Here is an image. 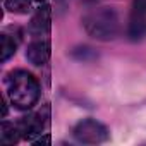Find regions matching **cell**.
I'll return each mask as SVG.
<instances>
[{
    "instance_id": "6da1fadb",
    "label": "cell",
    "mask_w": 146,
    "mask_h": 146,
    "mask_svg": "<svg viewBox=\"0 0 146 146\" xmlns=\"http://www.w3.org/2000/svg\"><path fill=\"white\" fill-rule=\"evenodd\" d=\"M7 95L16 108L29 110L40 100V83L28 70H12L7 76Z\"/></svg>"
},
{
    "instance_id": "7a4b0ae2",
    "label": "cell",
    "mask_w": 146,
    "mask_h": 146,
    "mask_svg": "<svg viewBox=\"0 0 146 146\" xmlns=\"http://www.w3.org/2000/svg\"><path fill=\"white\" fill-rule=\"evenodd\" d=\"M84 31L100 41H110L119 35V14L112 7H96L83 16Z\"/></svg>"
},
{
    "instance_id": "3957f363",
    "label": "cell",
    "mask_w": 146,
    "mask_h": 146,
    "mask_svg": "<svg viewBox=\"0 0 146 146\" xmlns=\"http://www.w3.org/2000/svg\"><path fill=\"white\" fill-rule=\"evenodd\" d=\"M72 136L81 144H102L110 139V132L107 125H103L96 119L79 120L74 125V129H72Z\"/></svg>"
},
{
    "instance_id": "277c9868",
    "label": "cell",
    "mask_w": 146,
    "mask_h": 146,
    "mask_svg": "<svg viewBox=\"0 0 146 146\" xmlns=\"http://www.w3.org/2000/svg\"><path fill=\"white\" fill-rule=\"evenodd\" d=\"M146 35V2L134 0L129 23H127V38L131 41H139Z\"/></svg>"
},
{
    "instance_id": "5b68a950",
    "label": "cell",
    "mask_w": 146,
    "mask_h": 146,
    "mask_svg": "<svg viewBox=\"0 0 146 146\" xmlns=\"http://www.w3.org/2000/svg\"><path fill=\"white\" fill-rule=\"evenodd\" d=\"M46 122H48V107H45L43 112L40 110V112H35V113H29V115L23 117L17 122V125H19L21 136L24 139H33L35 136L41 134Z\"/></svg>"
},
{
    "instance_id": "8992f818",
    "label": "cell",
    "mask_w": 146,
    "mask_h": 146,
    "mask_svg": "<svg viewBox=\"0 0 146 146\" xmlns=\"http://www.w3.org/2000/svg\"><path fill=\"white\" fill-rule=\"evenodd\" d=\"M50 23H52V12H50V7H48V5H43V7H40V9L33 14L28 29H29V33H31L33 36H41V35L48 33V29H50Z\"/></svg>"
},
{
    "instance_id": "52a82bcc",
    "label": "cell",
    "mask_w": 146,
    "mask_h": 146,
    "mask_svg": "<svg viewBox=\"0 0 146 146\" xmlns=\"http://www.w3.org/2000/svg\"><path fill=\"white\" fill-rule=\"evenodd\" d=\"M26 58L29 60V64H33L36 67L45 65L50 58V43L43 41V40L29 43V46L26 50Z\"/></svg>"
},
{
    "instance_id": "ba28073f",
    "label": "cell",
    "mask_w": 146,
    "mask_h": 146,
    "mask_svg": "<svg viewBox=\"0 0 146 146\" xmlns=\"http://www.w3.org/2000/svg\"><path fill=\"white\" fill-rule=\"evenodd\" d=\"M21 137L23 136H21V131H19L17 124H11L7 120L2 122V125H0V143L2 144H7V146L16 144V143H19Z\"/></svg>"
},
{
    "instance_id": "9c48e42d",
    "label": "cell",
    "mask_w": 146,
    "mask_h": 146,
    "mask_svg": "<svg viewBox=\"0 0 146 146\" xmlns=\"http://www.w3.org/2000/svg\"><path fill=\"white\" fill-rule=\"evenodd\" d=\"M17 50V41L11 38L9 35H0V62H7L11 57H14Z\"/></svg>"
},
{
    "instance_id": "30bf717a",
    "label": "cell",
    "mask_w": 146,
    "mask_h": 146,
    "mask_svg": "<svg viewBox=\"0 0 146 146\" xmlns=\"http://www.w3.org/2000/svg\"><path fill=\"white\" fill-rule=\"evenodd\" d=\"M31 0H4V7L14 14H26L29 11Z\"/></svg>"
},
{
    "instance_id": "8fae6325",
    "label": "cell",
    "mask_w": 146,
    "mask_h": 146,
    "mask_svg": "<svg viewBox=\"0 0 146 146\" xmlns=\"http://www.w3.org/2000/svg\"><path fill=\"white\" fill-rule=\"evenodd\" d=\"M33 144H36V146H40V144H50V136H43L40 139H35Z\"/></svg>"
},
{
    "instance_id": "7c38bea8",
    "label": "cell",
    "mask_w": 146,
    "mask_h": 146,
    "mask_svg": "<svg viewBox=\"0 0 146 146\" xmlns=\"http://www.w3.org/2000/svg\"><path fill=\"white\" fill-rule=\"evenodd\" d=\"M7 115V105H5V98H2V117Z\"/></svg>"
},
{
    "instance_id": "4fadbf2b",
    "label": "cell",
    "mask_w": 146,
    "mask_h": 146,
    "mask_svg": "<svg viewBox=\"0 0 146 146\" xmlns=\"http://www.w3.org/2000/svg\"><path fill=\"white\" fill-rule=\"evenodd\" d=\"M38 2H45V0H38Z\"/></svg>"
},
{
    "instance_id": "5bb4252c",
    "label": "cell",
    "mask_w": 146,
    "mask_h": 146,
    "mask_svg": "<svg viewBox=\"0 0 146 146\" xmlns=\"http://www.w3.org/2000/svg\"><path fill=\"white\" fill-rule=\"evenodd\" d=\"M143 2H146V0H143Z\"/></svg>"
}]
</instances>
